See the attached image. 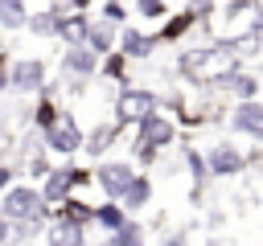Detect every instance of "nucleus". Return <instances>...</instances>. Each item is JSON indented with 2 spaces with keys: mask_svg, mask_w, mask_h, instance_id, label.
Listing matches in <instances>:
<instances>
[{
  "mask_svg": "<svg viewBox=\"0 0 263 246\" xmlns=\"http://www.w3.org/2000/svg\"><path fill=\"white\" fill-rule=\"evenodd\" d=\"M234 66H238V53H234L230 41H210V45L185 49V53L177 57V70H181V78H189V82H214V78L230 74Z\"/></svg>",
  "mask_w": 263,
  "mask_h": 246,
  "instance_id": "1",
  "label": "nucleus"
},
{
  "mask_svg": "<svg viewBox=\"0 0 263 246\" xmlns=\"http://www.w3.org/2000/svg\"><path fill=\"white\" fill-rule=\"evenodd\" d=\"M37 135H41V148H45V152H58V156H78V152H82V135H86V131H82V123H78V119L62 107V111H58V119H53L49 127H41Z\"/></svg>",
  "mask_w": 263,
  "mask_h": 246,
  "instance_id": "2",
  "label": "nucleus"
},
{
  "mask_svg": "<svg viewBox=\"0 0 263 246\" xmlns=\"http://www.w3.org/2000/svg\"><path fill=\"white\" fill-rule=\"evenodd\" d=\"M37 213H45L49 217V209L41 205V189L37 184H8L4 193H0V217L4 221H21V217H37Z\"/></svg>",
  "mask_w": 263,
  "mask_h": 246,
  "instance_id": "3",
  "label": "nucleus"
},
{
  "mask_svg": "<svg viewBox=\"0 0 263 246\" xmlns=\"http://www.w3.org/2000/svg\"><path fill=\"white\" fill-rule=\"evenodd\" d=\"M45 86H49V66L41 57H12V66H8L12 94H41Z\"/></svg>",
  "mask_w": 263,
  "mask_h": 246,
  "instance_id": "4",
  "label": "nucleus"
},
{
  "mask_svg": "<svg viewBox=\"0 0 263 246\" xmlns=\"http://www.w3.org/2000/svg\"><path fill=\"white\" fill-rule=\"evenodd\" d=\"M58 66H62V82H66L70 90H82L86 78L99 74V53H90L86 45H66Z\"/></svg>",
  "mask_w": 263,
  "mask_h": 246,
  "instance_id": "5",
  "label": "nucleus"
},
{
  "mask_svg": "<svg viewBox=\"0 0 263 246\" xmlns=\"http://www.w3.org/2000/svg\"><path fill=\"white\" fill-rule=\"evenodd\" d=\"M160 111V94L148 90V86H123L119 98H115V119L127 127V123H140L144 115Z\"/></svg>",
  "mask_w": 263,
  "mask_h": 246,
  "instance_id": "6",
  "label": "nucleus"
},
{
  "mask_svg": "<svg viewBox=\"0 0 263 246\" xmlns=\"http://www.w3.org/2000/svg\"><path fill=\"white\" fill-rule=\"evenodd\" d=\"M90 172H95V184L103 189V197L119 201L123 189H127L132 176H136V164H132V160H99V168H90Z\"/></svg>",
  "mask_w": 263,
  "mask_h": 246,
  "instance_id": "7",
  "label": "nucleus"
},
{
  "mask_svg": "<svg viewBox=\"0 0 263 246\" xmlns=\"http://www.w3.org/2000/svg\"><path fill=\"white\" fill-rule=\"evenodd\" d=\"M136 139L148 144V148H156V152H164V148L177 139V123H173L168 115L152 111V115H144V119L136 123Z\"/></svg>",
  "mask_w": 263,
  "mask_h": 246,
  "instance_id": "8",
  "label": "nucleus"
},
{
  "mask_svg": "<svg viewBox=\"0 0 263 246\" xmlns=\"http://www.w3.org/2000/svg\"><path fill=\"white\" fill-rule=\"evenodd\" d=\"M115 49H119L127 61H140V57H152L156 37L144 33V29H136V25H119V41H115Z\"/></svg>",
  "mask_w": 263,
  "mask_h": 246,
  "instance_id": "9",
  "label": "nucleus"
},
{
  "mask_svg": "<svg viewBox=\"0 0 263 246\" xmlns=\"http://www.w3.org/2000/svg\"><path fill=\"white\" fill-rule=\"evenodd\" d=\"M197 20H201V16H197L193 8L168 12V16L160 20V33H152V37H156V45H177V41H185V37H189V29H193Z\"/></svg>",
  "mask_w": 263,
  "mask_h": 246,
  "instance_id": "10",
  "label": "nucleus"
},
{
  "mask_svg": "<svg viewBox=\"0 0 263 246\" xmlns=\"http://www.w3.org/2000/svg\"><path fill=\"white\" fill-rule=\"evenodd\" d=\"M230 131H242V135H251V139H263V102L242 98V102L230 111Z\"/></svg>",
  "mask_w": 263,
  "mask_h": 246,
  "instance_id": "11",
  "label": "nucleus"
},
{
  "mask_svg": "<svg viewBox=\"0 0 263 246\" xmlns=\"http://www.w3.org/2000/svg\"><path fill=\"white\" fill-rule=\"evenodd\" d=\"M86 29H90V12L66 8V12L58 16V25H53V41H62V45H82V41H86Z\"/></svg>",
  "mask_w": 263,
  "mask_h": 246,
  "instance_id": "12",
  "label": "nucleus"
},
{
  "mask_svg": "<svg viewBox=\"0 0 263 246\" xmlns=\"http://www.w3.org/2000/svg\"><path fill=\"white\" fill-rule=\"evenodd\" d=\"M242 152L234 148V144H214L210 148V156H205V168H210V176H234V172H242Z\"/></svg>",
  "mask_w": 263,
  "mask_h": 246,
  "instance_id": "13",
  "label": "nucleus"
},
{
  "mask_svg": "<svg viewBox=\"0 0 263 246\" xmlns=\"http://www.w3.org/2000/svg\"><path fill=\"white\" fill-rule=\"evenodd\" d=\"M41 242H45V246H86V225H74V221L49 217L45 230H41Z\"/></svg>",
  "mask_w": 263,
  "mask_h": 246,
  "instance_id": "14",
  "label": "nucleus"
},
{
  "mask_svg": "<svg viewBox=\"0 0 263 246\" xmlns=\"http://www.w3.org/2000/svg\"><path fill=\"white\" fill-rule=\"evenodd\" d=\"M66 12V0H53V4H45V8H37V12H29L25 16V29L37 37V41H49L53 37V25H58V16Z\"/></svg>",
  "mask_w": 263,
  "mask_h": 246,
  "instance_id": "15",
  "label": "nucleus"
},
{
  "mask_svg": "<svg viewBox=\"0 0 263 246\" xmlns=\"http://www.w3.org/2000/svg\"><path fill=\"white\" fill-rule=\"evenodd\" d=\"M115 41H119V25H111V20H103V16H90V29H86V49L90 53H111L115 49Z\"/></svg>",
  "mask_w": 263,
  "mask_h": 246,
  "instance_id": "16",
  "label": "nucleus"
},
{
  "mask_svg": "<svg viewBox=\"0 0 263 246\" xmlns=\"http://www.w3.org/2000/svg\"><path fill=\"white\" fill-rule=\"evenodd\" d=\"M70 193H74V189H70V172H66V164H62V168H49V176L41 180V205L49 209V217H53V205H62Z\"/></svg>",
  "mask_w": 263,
  "mask_h": 246,
  "instance_id": "17",
  "label": "nucleus"
},
{
  "mask_svg": "<svg viewBox=\"0 0 263 246\" xmlns=\"http://www.w3.org/2000/svg\"><path fill=\"white\" fill-rule=\"evenodd\" d=\"M214 86H222V90H230L238 102L242 98H255V90H259V78L255 74H242L238 66L230 70V74H222V78H214Z\"/></svg>",
  "mask_w": 263,
  "mask_h": 246,
  "instance_id": "18",
  "label": "nucleus"
},
{
  "mask_svg": "<svg viewBox=\"0 0 263 246\" xmlns=\"http://www.w3.org/2000/svg\"><path fill=\"white\" fill-rule=\"evenodd\" d=\"M148 201H152V180H148V172H136V176H132V184L123 189L119 205H123L127 213H136V209H148Z\"/></svg>",
  "mask_w": 263,
  "mask_h": 246,
  "instance_id": "19",
  "label": "nucleus"
},
{
  "mask_svg": "<svg viewBox=\"0 0 263 246\" xmlns=\"http://www.w3.org/2000/svg\"><path fill=\"white\" fill-rule=\"evenodd\" d=\"M119 131H123V123L119 119H111V123H103V127H95L90 135H82V152H90V156H103L115 139H119Z\"/></svg>",
  "mask_w": 263,
  "mask_h": 246,
  "instance_id": "20",
  "label": "nucleus"
},
{
  "mask_svg": "<svg viewBox=\"0 0 263 246\" xmlns=\"http://www.w3.org/2000/svg\"><path fill=\"white\" fill-rule=\"evenodd\" d=\"M53 217H62V221H74V225H90V221H95V205H86L78 193H70L62 205H53Z\"/></svg>",
  "mask_w": 263,
  "mask_h": 246,
  "instance_id": "21",
  "label": "nucleus"
},
{
  "mask_svg": "<svg viewBox=\"0 0 263 246\" xmlns=\"http://www.w3.org/2000/svg\"><path fill=\"white\" fill-rule=\"evenodd\" d=\"M58 111H62V102H53V94H49V86H45V90H41V98L33 102V111H29V123H33V131L49 127V123L58 119Z\"/></svg>",
  "mask_w": 263,
  "mask_h": 246,
  "instance_id": "22",
  "label": "nucleus"
},
{
  "mask_svg": "<svg viewBox=\"0 0 263 246\" xmlns=\"http://www.w3.org/2000/svg\"><path fill=\"white\" fill-rule=\"evenodd\" d=\"M123 221H127V209H123L119 201H111V197H107L103 205H95V221H90V225H99V230H107V234H111V230H119Z\"/></svg>",
  "mask_w": 263,
  "mask_h": 246,
  "instance_id": "23",
  "label": "nucleus"
},
{
  "mask_svg": "<svg viewBox=\"0 0 263 246\" xmlns=\"http://www.w3.org/2000/svg\"><path fill=\"white\" fill-rule=\"evenodd\" d=\"M99 78H107V82H123V86H127V57H123L119 49L103 53V57H99Z\"/></svg>",
  "mask_w": 263,
  "mask_h": 246,
  "instance_id": "24",
  "label": "nucleus"
},
{
  "mask_svg": "<svg viewBox=\"0 0 263 246\" xmlns=\"http://www.w3.org/2000/svg\"><path fill=\"white\" fill-rule=\"evenodd\" d=\"M25 16H29L25 0H0V29H4V33L25 29Z\"/></svg>",
  "mask_w": 263,
  "mask_h": 246,
  "instance_id": "25",
  "label": "nucleus"
},
{
  "mask_svg": "<svg viewBox=\"0 0 263 246\" xmlns=\"http://www.w3.org/2000/svg\"><path fill=\"white\" fill-rule=\"evenodd\" d=\"M107 246H144V225L127 217L119 230H111V234H107Z\"/></svg>",
  "mask_w": 263,
  "mask_h": 246,
  "instance_id": "26",
  "label": "nucleus"
},
{
  "mask_svg": "<svg viewBox=\"0 0 263 246\" xmlns=\"http://www.w3.org/2000/svg\"><path fill=\"white\" fill-rule=\"evenodd\" d=\"M132 8H136V16H144V20H164L173 8H168V0H132Z\"/></svg>",
  "mask_w": 263,
  "mask_h": 246,
  "instance_id": "27",
  "label": "nucleus"
},
{
  "mask_svg": "<svg viewBox=\"0 0 263 246\" xmlns=\"http://www.w3.org/2000/svg\"><path fill=\"white\" fill-rule=\"evenodd\" d=\"M99 16H103V20H111V25H127V4H123V0H103Z\"/></svg>",
  "mask_w": 263,
  "mask_h": 246,
  "instance_id": "28",
  "label": "nucleus"
},
{
  "mask_svg": "<svg viewBox=\"0 0 263 246\" xmlns=\"http://www.w3.org/2000/svg\"><path fill=\"white\" fill-rule=\"evenodd\" d=\"M185 164H189L193 180H205V176H210V168H205V156H201L197 148H185Z\"/></svg>",
  "mask_w": 263,
  "mask_h": 246,
  "instance_id": "29",
  "label": "nucleus"
},
{
  "mask_svg": "<svg viewBox=\"0 0 263 246\" xmlns=\"http://www.w3.org/2000/svg\"><path fill=\"white\" fill-rule=\"evenodd\" d=\"M66 172H70V189H74V193L86 189V184H95V172L82 168V164H66Z\"/></svg>",
  "mask_w": 263,
  "mask_h": 246,
  "instance_id": "30",
  "label": "nucleus"
},
{
  "mask_svg": "<svg viewBox=\"0 0 263 246\" xmlns=\"http://www.w3.org/2000/svg\"><path fill=\"white\" fill-rule=\"evenodd\" d=\"M255 4H259V0H226V4H222V16H226V20H238V16H247Z\"/></svg>",
  "mask_w": 263,
  "mask_h": 246,
  "instance_id": "31",
  "label": "nucleus"
},
{
  "mask_svg": "<svg viewBox=\"0 0 263 246\" xmlns=\"http://www.w3.org/2000/svg\"><path fill=\"white\" fill-rule=\"evenodd\" d=\"M8 66H12V53H8V49H0V98L8 94Z\"/></svg>",
  "mask_w": 263,
  "mask_h": 246,
  "instance_id": "32",
  "label": "nucleus"
},
{
  "mask_svg": "<svg viewBox=\"0 0 263 246\" xmlns=\"http://www.w3.org/2000/svg\"><path fill=\"white\" fill-rule=\"evenodd\" d=\"M16 172H21V168H16L12 160H0V193H4V189L16 180Z\"/></svg>",
  "mask_w": 263,
  "mask_h": 246,
  "instance_id": "33",
  "label": "nucleus"
},
{
  "mask_svg": "<svg viewBox=\"0 0 263 246\" xmlns=\"http://www.w3.org/2000/svg\"><path fill=\"white\" fill-rule=\"evenodd\" d=\"M95 0H66V8H74V12H86Z\"/></svg>",
  "mask_w": 263,
  "mask_h": 246,
  "instance_id": "34",
  "label": "nucleus"
},
{
  "mask_svg": "<svg viewBox=\"0 0 263 246\" xmlns=\"http://www.w3.org/2000/svg\"><path fill=\"white\" fill-rule=\"evenodd\" d=\"M160 246H185V238H181V234H168V238H164Z\"/></svg>",
  "mask_w": 263,
  "mask_h": 246,
  "instance_id": "35",
  "label": "nucleus"
},
{
  "mask_svg": "<svg viewBox=\"0 0 263 246\" xmlns=\"http://www.w3.org/2000/svg\"><path fill=\"white\" fill-rule=\"evenodd\" d=\"M4 242H8V221L0 217V246H4Z\"/></svg>",
  "mask_w": 263,
  "mask_h": 246,
  "instance_id": "36",
  "label": "nucleus"
},
{
  "mask_svg": "<svg viewBox=\"0 0 263 246\" xmlns=\"http://www.w3.org/2000/svg\"><path fill=\"white\" fill-rule=\"evenodd\" d=\"M4 246H8V242H4Z\"/></svg>",
  "mask_w": 263,
  "mask_h": 246,
  "instance_id": "37",
  "label": "nucleus"
}]
</instances>
